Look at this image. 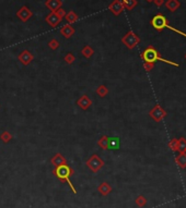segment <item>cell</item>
I'll return each mask as SVG.
<instances>
[{"instance_id":"obj_24","label":"cell","mask_w":186,"mask_h":208,"mask_svg":"<svg viewBox=\"0 0 186 208\" xmlns=\"http://www.w3.org/2000/svg\"><path fill=\"white\" fill-rule=\"evenodd\" d=\"M179 153H185L186 151V140L184 137H181L179 140Z\"/></svg>"},{"instance_id":"obj_11","label":"cell","mask_w":186,"mask_h":208,"mask_svg":"<svg viewBox=\"0 0 186 208\" xmlns=\"http://www.w3.org/2000/svg\"><path fill=\"white\" fill-rule=\"evenodd\" d=\"M45 6L50 10V12H56L59 8H61L63 2H61V0H47L45 2Z\"/></svg>"},{"instance_id":"obj_32","label":"cell","mask_w":186,"mask_h":208,"mask_svg":"<svg viewBox=\"0 0 186 208\" xmlns=\"http://www.w3.org/2000/svg\"><path fill=\"white\" fill-rule=\"evenodd\" d=\"M153 2L157 7H161L162 5L164 3V0H153Z\"/></svg>"},{"instance_id":"obj_22","label":"cell","mask_w":186,"mask_h":208,"mask_svg":"<svg viewBox=\"0 0 186 208\" xmlns=\"http://www.w3.org/2000/svg\"><path fill=\"white\" fill-rule=\"evenodd\" d=\"M99 146L101 147L102 149H107V145H108V137L107 136H102L101 138L98 142Z\"/></svg>"},{"instance_id":"obj_13","label":"cell","mask_w":186,"mask_h":208,"mask_svg":"<svg viewBox=\"0 0 186 208\" xmlns=\"http://www.w3.org/2000/svg\"><path fill=\"white\" fill-rule=\"evenodd\" d=\"M50 162H52V165L54 167H58L60 166V165L67 164V160H66V158L64 157L61 154H56V155L50 159Z\"/></svg>"},{"instance_id":"obj_31","label":"cell","mask_w":186,"mask_h":208,"mask_svg":"<svg viewBox=\"0 0 186 208\" xmlns=\"http://www.w3.org/2000/svg\"><path fill=\"white\" fill-rule=\"evenodd\" d=\"M136 203L138 206H144L145 204H146V199H145L142 196H139L138 198L136 199Z\"/></svg>"},{"instance_id":"obj_12","label":"cell","mask_w":186,"mask_h":208,"mask_svg":"<svg viewBox=\"0 0 186 208\" xmlns=\"http://www.w3.org/2000/svg\"><path fill=\"white\" fill-rule=\"evenodd\" d=\"M77 104H78V106L80 107L81 109H83V110H87V109L92 105V100L90 99V98L88 97L87 95H83L82 97L79 98L78 102H77Z\"/></svg>"},{"instance_id":"obj_6","label":"cell","mask_w":186,"mask_h":208,"mask_svg":"<svg viewBox=\"0 0 186 208\" xmlns=\"http://www.w3.org/2000/svg\"><path fill=\"white\" fill-rule=\"evenodd\" d=\"M149 115H150V117L152 118L155 121L160 122L166 117V111L164 110V109L162 108L160 105H155V106L150 110Z\"/></svg>"},{"instance_id":"obj_9","label":"cell","mask_w":186,"mask_h":208,"mask_svg":"<svg viewBox=\"0 0 186 208\" xmlns=\"http://www.w3.org/2000/svg\"><path fill=\"white\" fill-rule=\"evenodd\" d=\"M19 60L21 61V63L24 64V66H27V64H30L32 61H33L34 57L33 55H32L31 52H30L29 50H24L22 51V52L19 55Z\"/></svg>"},{"instance_id":"obj_17","label":"cell","mask_w":186,"mask_h":208,"mask_svg":"<svg viewBox=\"0 0 186 208\" xmlns=\"http://www.w3.org/2000/svg\"><path fill=\"white\" fill-rule=\"evenodd\" d=\"M121 146V141L118 137H108L107 149H118Z\"/></svg>"},{"instance_id":"obj_35","label":"cell","mask_w":186,"mask_h":208,"mask_svg":"<svg viewBox=\"0 0 186 208\" xmlns=\"http://www.w3.org/2000/svg\"><path fill=\"white\" fill-rule=\"evenodd\" d=\"M185 153H186V151H185Z\"/></svg>"},{"instance_id":"obj_27","label":"cell","mask_w":186,"mask_h":208,"mask_svg":"<svg viewBox=\"0 0 186 208\" xmlns=\"http://www.w3.org/2000/svg\"><path fill=\"white\" fill-rule=\"evenodd\" d=\"M74 56L72 55L71 52H68L67 55L65 56V58H64V60H65L66 62H67L68 64H71V63H74Z\"/></svg>"},{"instance_id":"obj_16","label":"cell","mask_w":186,"mask_h":208,"mask_svg":"<svg viewBox=\"0 0 186 208\" xmlns=\"http://www.w3.org/2000/svg\"><path fill=\"white\" fill-rule=\"evenodd\" d=\"M98 191H99L103 196H106V195H108L112 192V188H111L110 184L106 183V182H102L99 185V188H98Z\"/></svg>"},{"instance_id":"obj_34","label":"cell","mask_w":186,"mask_h":208,"mask_svg":"<svg viewBox=\"0 0 186 208\" xmlns=\"http://www.w3.org/2000/svg\"><path fill=\"white\" fill-rule=\"evenodd\" d=\"M185 58H186V55H185Z\"/></svg>"},{"instance_id":"obj_20","label":"cell","mask_w":186,"mask_h":208,"mask_svg":"<svg viewBox=\"0 0 186 208\" xmlns=\"http://www.w3.org/2000/svg\"><path fill=\"white\" fill-rule=\"evenodd\" d=\"M137 3H138L137 0H123L124 8L127 10H132L137 6Z\"/></svg>"},{"instance_id":"obj_33","label":"cell","mask_w":186,"mask_h":208,"mask_svg":"<svg viewBox=\"0 0 186 208\" xmlns=\"http://www.w3.org/2000/svg\"><path fill=\"white\" fill-rule=\"evenodd\" d=\"M147 1H148V2H153V0H147Z\"/></svg>"},{"instance_id":"obj_14","label":"cell","mask_w":186,"mask_h":208,"mask_svg":"<svg viewBox=\"0 0 186 208\" xmlns=\"http://www.w3.org/2000/svg\"><path fill=\"white\" fill-rule=\"evenodd\" d=\"M74 32H76V31H74V29L70 24L65 25V26H63V27H61V29H60L61 35H63L64 37H66V38H70L74 34Z\"/></svg>"},{"instance_id":"obj_15","label":"cell","mask_w":186,"mask_h":208,"mask_svg":"<svg viewBox=\"0 0 186 208\" xmlns=\"http://www.w3.org/2000/svg\"><path fill=\"white\" fill-rule=\"evenodd\" d=\"M165 7L168 8L171 12H175L181 7V2H179V0H166Z\"/></svg>"},{"instance_id":"obj_19","label":"cell","mask_w":186,"mask_h":208,"mask_svg":"<svg viewBox=\"0 0 186 208\" xmlns=\"http://www.w3.org/2000/svg\"><path fill=\"white\" fill-rule=\"evenodd\" d=\"M176 162L181 168L186 167V153H179V155L176 157Z\"/></svg>"},{"instance_id":"obj_8","label":"cell","mask_w":186,"mask_h":208,"mask_svg":"<svg viewBox=\"0 0 186 208\" xmlns=\"http://www.w3.org/2000/svg\"><path fill=\"white\" fill-rule=\"evenodd\" d=\"M32 16H33V12L27 7H25V6H23V7L21 8V9H19V11L17 12V16H18L22 22L29 21L30 19L32 18Z\"/></svg>"},{"instance_id":"obj_28","label":"cell","mask_w":186,"mask_h":208,"mask_svg":"<svg viewBox=\"0 0 186 208\" xmlns=\"http://www.w3.org/2000/svg\"><path fill=\"white\" fill-rule=\"evenodd\" d=\"M48 46H50V48L53 49V50H56V49L59 47V42L57 39H52L50 43H48Z\"/></svg>"},{"instance_id":"obj_2","label":"cell","mask_w":186,"mask_h":208,"mask_svg":"<svg viewBox=\"0 0 186 208\" xmlns=\"http://www.w3.org/2000/svg\"><path fill=\"white\" fill-rule=\"evenodd\" d=\"M141 58L145 62L155 63V61H162V62H165V63H168V64H171V66H179V63H175V62L170 61V60H166V59H163V58L160 57L158 50L153 46H149L147 49H145V51L141 53Z\"/></svg>"},{"instance_id":"obj_10","label":"cell","mask_w":186,"mask_h":208,"mask_svg":"<svg viewBox=\"0 0 186 208\" xmlns=\"http://www.w3.org/2000/svg\"><path fill=\"white\" fill-rule=\"evenodd\" d=\"M45 20H46V22H47L52 27H56L57 25L60 23L61 18H59V16H57L56 12H50V13L48 14L47 16H46V19H45Z\"/></svg>"},{"instance_id":"obj_23","label":"cell","mask_w":186,"mask_h":208,"mask_svg":"<svg viewBox=\"0 0 186 208\" xmlns=\"http://www.w3.org/2000/svg\"><path fill=\"white\" fill-rule=\"evenodd\" d=\"M97 94L100 96V97H105V96L108 94V89L106 88V86L101 85V86H99L97 88Z\"/></svg>"},{"instance_id":"obj_26","label":"cell","mask_w":186,"mask_h":208,"mask_svg":"<svg viewBox=\"0 0 186 208\" xmlns=\"http://www.w3.org/2000/svg\"><path fill=\"white\" fill-rule=\"evenodd\" d=\"M169 148H171L173 151H176L179 149V140H176V138L171 140L169 143Z\"/></svg>"},{"instance_id":"obj_29","label":"cell","mask_w":186,"mask_h":208,"mask_svg":"<svg viewBox=\"0 0 186 208\" xmlns=\"http://www.w3.org/2000/svg\"><path fill=\"white\" fill-rule=\"evenodd\" d=\"M144 68L146 71H151L153 68H155V63H150V62H145Z\"/></svg>"},{"instance_id":"obj_21","label":"cell","mask_w":186,"mask_h":208,"mask_svg":"<svg viewBox=\"0 0 186 208\" xmlns=\"http://www.w3.org/2000/svg\"><path fill=\"white\" fill-rule=\"evenodd\" d=\"M82 55H83V57H85V58H90V57H92L93 56V53H94V50L91 48L90 46H84L82 48Z\"/></svg>"},{"instance_id":"obj_1","label":"cell","mask_w":186,"mask_h":208,"mask_svg":"<svg viewBox=\"0 0 186 208\" xmlns=\"http://www.w3.org/2000/svg\"><path fill=\"white\" fill-rule=\"evenodd\" d=\"M53 173H54V174L56 175V177L58 178L60 181L67 182V183L69 184L70 188H71L72 192L76 194L77 190H76V188H74V184L71 183V181H70V179H69V178L74 174V170H72V169L70 168L67 164H64V165H60V166H58V167H55Z\"/></svg>"},{"instance_id":"obj_5","label":"cell","mask_w":186,"mask_h":208,"mask_svg":"<svg viewBox=\"0 0 186 208\" xmlns=\"http://www.w3.org/2000/svg\"><path fill=\"white\" fill-rule=\"evenodd\" d=\"M168 20L166 18L163 16V14H157L152 18L151 20V25L155 29H157L158 32H161L163 31V29H165L166 25H168Z\"/></svg>"},{"instance_id":"obj_18","label":"cell","mask_w":186,"mask_h":208,"mask_svg":"<svg viewBox=\"0 0 186 208\" xmlns=\"http://www.w3.org/2000/svg\"><path fill=\"white\" fill-rule=\"evenodd\" d=\"M65 18H66V20H67V22L69 23V24H72V23H74V22L78 21V16H77L74 11L67 12L66 16H65Z\"/></svg>"},{"instance_id":"obj_25","label":"cell","mask_w":186,"mask_h":208,"mask_svg":"<svg viewBox=\"0 0 186 208\" xmlns=\"http://www.w3.org/2000/svg\"><path fill=\"white\" fill-rule=\"evenodd\" d=\"M11 138H12V135L10 134L8 131H5V132H2L0 134V140L2 141L3 143H8Z\"/></svg>"},{"instance_id":"obj_30","label":"cell","mask_w":186,"mask_h":208,"mask_svg":"<svg viewBox=\"0 0 186 208\" xmlns=\"http://www.w3.org/2000/svg\"><path fill=\"white\" fill-rule=\"evenodd\" d=\"M56 13H57V16H58L59 18L63 19V18H65V16H66V13H67V12L65 11V9H63V7H61V8H59V9L57 10Z\"/></svg>"},{"instance_id":"obj_4","label":"cell","mask_w":186,"mask_h":208,"mask_svg":"<svg viewBox=\"0 0 186 208\" xmlns=\"http://www.w3.org/2000/svg\"><path fill=\"white\" fill-rule=\"evenodd\" d=\"M140 42V38L136 35L132 31H129L124 37L122 38V43L127 47L128 49H134Z\"/></svg>"},{"instance_id":"obj_7","label":"cell","mask_w":186,"mask_h":208,"mask_svg":"<svg viewBox=\"0 0 186 208\" xmlns=\"http://www.w3.org/2000/svg\"><path fill=\"white\" fill-rule=\"evenodd\" d=\"M108 9L115 16H119V14L123 12V10L125 9L123 5V0H114L112 3H110L108 6Z\"/></svg>"},{"instance_id":"obj_3","label":"cell","mask_w":186,"mask_h":208,"mask_svg":"<svg viewBox=\"0 0 186 208\" xmlns=\"http://www.w3.org/2000/svg\"><path fill=\"white\" fill-rule=\"evenodd\" d=\"M87 167L92 171V172H98L104 167V161L99 157L98 155H92L91 157L88 159L87 161Z\"/></svg>"}]
</instances>
